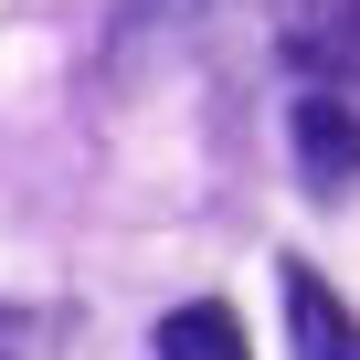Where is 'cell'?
I'll return each instance as SVG.
<instances>
[{
    "label": "cell",
    "mask_w": 360,
    "mask_h": 360,
    "mask_svg": "<svg viewBox=\"0 0 360 360\" xmlns=\"http://www.w3.org/2000/svg\"><path fill=\"white\" fill-rule=\"evenodd\" d=\"M276 53L297 75L360 85V0H276Z\"/></svg>",
    "instance_id": "6da1fadb"
},
{
    "label": "cell",
    "mask_w": 360,
    "mask_h": 360,
    "mask_svg": "<svg viewBox=\"0 0 360 360\" xmlns=\"http://www.w3.org/2000/svg\"><path fill=\"white\" fill-rule=\"evenodd\" d=\"M286 148L307 169V191H349V180H360V117H349V96H297Z\"/></svg>",
    "instance_id": "7a4b0ae2"
},
{
    "label": "cell",
    "mask_w": 360,
    "mask_h": 360,
    "mask_svg": "<svg viewBox=\"0 0 360 360\" xmlns=\"http://www.w3.org/2000/svg\"><path fill=\"white\" fill-rule=\"evenodd\" d=\"M286 339L297 360H360V318L318 286V265H286Z\"/></svg>",
    "instance_id": "3957f363"
},
{
    "label": "cell",
    "mask_w": 360,
    "mask_h": 360,
    "mask_svg": "<svg viewBox=\"0 0 360 360\" xmlns=\"http://www.w3.org/2000/svg\"><path fill=\"white\" fill-rule=\"evenodd\" d=\"M159 360H255V339H244V318L223 297H191V307L159 318Z\"/></svg>",
    "instance_id": "277c9868"
},
{
    "label": "cell",
    "mask_w": 360,
    "mask_h": 360,
    "mask_svg": "<svg viewBox=\"0 0 360 360\" xmlns=\"http://www.w3.org/2000/svg\"><path fill=\"white\" fill-rule=\"evenodd\" d=\"M0 360H22V318L11 307H0Z\"/></svg>",
    "instance_id": "5b68a950"
}]
</instances>
